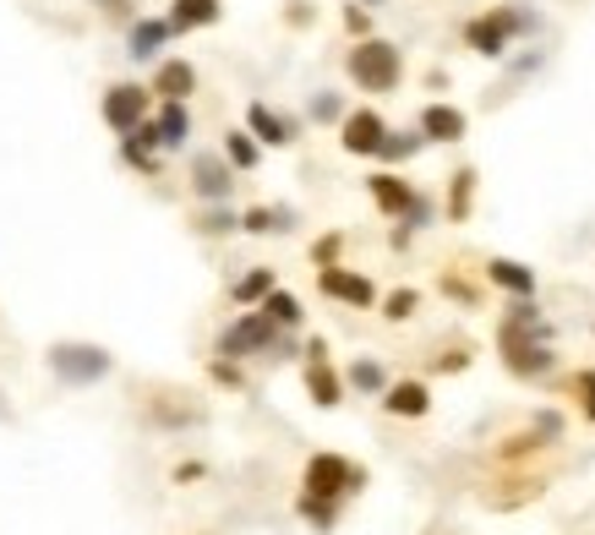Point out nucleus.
<instances>
[{
  "label": "nucleus",
  "mask_w": 595,
  "mask_h": 535,
  "mask_svg": "<svg viewBox=\"0 0 595 535\" xmlns=\"http://www.w3.org/2000/svg\"><path fill=\"white\" fill-rule=\"evenodd\" d=\"M520 33H535V17L520 11V6H492V11H481V17L464 22V44L475 55H486V61H503Z\"/></svg>",
  "instance_id": "nucleus-1"
},
{
  "label": "nucleus",
  "mask_w": 595,
  "mask_h": 535,
  "mask_svg": "<svg viewBox=\"0 0 595 535\" xmlns=\"http://www.w3.org/2000/svg\"><path fill=\"white\" fill-rule=\"evenodd\" d=\"M344 67H350V82H355V88H366V93H394L399 77H404V55H399V44H389V39H361Z\"/></svg>",
  "instance_id": "nucleus-2"
},
{
  "label": "nucleus",
  "mask_w": 595,
  "mask_h": 535,
  "mask_svg": "<svg viewBox=\"0 0 595 535\" xmlns=\"http://www.w3.org/2000/svg\"><path fill=\"white\" fill-rule=\"evenodd\" d=\"M361 486H366V470L350 465L344 454H312V460H306V475H301V492H312V497H329V503L355 497Z\"/></svg>",
  "instance_id": "nucleus-3"
},
{
  "label": "nucleus",
  "mask_w": 595,
  "mask_h": 535,
  "mask_svg": "<svg viewBox=\"0 0 595 535\" xmlns=\"http://www.w3.org/2000/svg\"><path fill=\"white\" fill-rule=\"evenodd\" d=\"M284 329L268 323V312H241L224 334H219V355L224 361H252V355H279Z\"/></svg>",
  "instance_id": "nucleus-4"
},
{
  "label": "nucleus",
  "mask_w": 595,
  "mask_h": 535,
  "mask_svg": "<svg viewBox=\"0 0 595 535\" xmlns=\"http://www.w3.org/2000/svg\"><path fill=\"white\" fill-rule=\"evenodd\" d=\"M317 290L339 301V306H350V312H372V306H383V295H377V284L366 279V273H355V268H317Z\"/></svg>",
  "instance_id": "nucleus-5"
},
{
  "label": "nucleus",
  "mask_w": 595,
  "mask_h": 535,
  "mask_svg": "<svg viewBox=\"0 0 595 535\" xmlns=\"http://www.w3.org/2000/svg\"><path fill=\"white\" fill-rule=\"evenodd\" d=\"M50 372L61 383H71V388H88V383H99L110 372V355L99 344H56L50 350Z\"/></svg>",
  "instance_id": "nucleus-6"
},
{
  "label": "nucleus",
  "mask_w": 595,
  "mask_h": 535,
  "mask_svg": "<svg viewBox=\"0 0 595 535\" xmlns=\"http://www.w3.org/2000/svg\"><path fill=\"white\" fill-rule=\"evenodd\" d=\"M339 142H344V153H355V159H377L383 142H389V121H383L377 110H350V115L339 121Z\"/></svg>",
  "instance_id": "nucleus-7"
},
{
  "label": "nucleus",
  "mask_w": 595,
  "mask_h": 535,
  "mask_svg": "<svg viewBox=\"0 0 595 535\" xmlns=\"http://www.w3.org/2000/svg\"><path fill=\"white\" fill-rule=\"evenodd\" d=\"M104 121H110L121 137H132L137 127H148V88H137V82L110 88V93H104Z\"/></svg>",
  "instance_id": "nucleus-8"
},
{
  "label": "nucleus",
  "mask_w": 595,
  "mask_h": 535,
  "mask_svg": "<svg viewBox=\"0 0 595 535\" xmlns=\"http://www.w3.org/2000/svg\"><path fill=\"white\" fill-rule=\"evenodd\" d=\"M192 192L202 202H230L235 192V164L224 159V153H198L192 159Z\"/></svg>",
  "instance_id": "nucleus-9"
},
{
  "label": "nucleus",
  "mask_w": 595,
  "mask_h": 535,
  "mask_svg": "<svg viewBox=\"0 0 595 535\" xmlns=\"http://www.w3.org/2000/svg\"><path fill=\"white\" fill-rule=\"evenodd\" d=\"M366 192H372V202H377V213L383 219H404L410 208H415V186L410 181H399L394 170H377V175H366Z\"/></svg>",
  "instance_id": "nucleus-10"
},
{
  "label": "nucleus",
  "mask_w": 595,
  "mask_h": 535,
  "mask_svg": "<svg viewBox=\"0 0 595 535\" xmlns=\"http://www.w3.org/2000/svg\"><path fill=\"white\" fill-rule=\"evenodd\" d=\"M383 410L399 415V421H421V415L432 410V388H426L421 377H399V383H389V394H383Z\"/></svg>",
  "instance_id": "nucleus-11"
},
{
  "label": "nucleus",
  "mask_w": 595,
  "mask_h": 535,
  "mask_svg": "<svg viewBox=\"0 0 595 535\" xmlns=\"http://www.w3.org/2000/svg\"><path fill=\"white\" fill-rule=\"evenodd\" d=\"M486 284H497V290L514 295V301H530L541 279H535V268L514 263V258H492V263H486Z\"/></svg>",
  "instance_id": "nucleus-12"
},
{
  "label": "nucleus",
  "mask_w": 595,
  "mask_h": 535,
  "mask_svg": "<svg viewBox=\"0 0 595 535\" xmlns=\"http://www.w3.org/2000/svg\"><path fill=\"white\" fill-rule=\"evenodd\" d=\"M246 132L258 137V142H268V148H290V142H295V127H290L279 110H268L263 99L246 104Z\"/></svg>",
  "instance_id": "nucleus-13"
},
{
  "label": "nucleus",
  "mask_w": 595,
  "mask_h": 535,
  "mask_svg": "<svg viewBox=\"0 0 595 535\" xmlns=\"http://www.w3.org/2000/svg\"><path fill=\"white\" fill-rule=\"evenodd\" d=\"M464 132H470V121H464V110H454V104H426V110H421V137H426V142H460Z\"/></svg>",
  "instance_id": "nucleus-14"
},
{
  "label": "nucleus",
  "mask_w": 595,
  "mask_h": 535,
  "mask_svg": "<svg viewBox=\"0 0 595 535\" xmlns=\"http://www.w3.org/2000/svg\"><path fill=\"white\" fill-rule=\"evenodd\" d=\"M344 388H350V383L333 372L329 361H306V394H312L317 410H339V404H344Z\"/></svg>",
  "instance_id": "nucleus-15"
},
{
  "label": "nucleus",
  "mask_w": 595,
  "mask_h": 535,
  "mask_svg": "<svg viewBox=\"0 0 595 535\" xmlns=\"http://www.w3.org/2000/svg\"><path fill=\"white\" fill-rule=\"evenodd\" d=\"M198 88V71H192V61H164L159 67V77H153V93L164 99V104H186V93Z\"/></svg>",
  "instance_id": "nucleus-16"
},
{
  "label": "nucleus",
  "mask_w": 595,
  "mask_h": 535,
  "mask_svg": "<svg viewBox=\"0 0 595 535\" xmlns=\"http://www.w3.org/2000/svg\"><path fill=\"white\" fill-rule=\"evenodd\" d=\"M503 366L514 377H546L557 366V350L552 344H520V350H503Z\"/></svg>",
  "instance_id": "nucleus-17"
},
{
  "label": "nucleus",
  "mask_w": 595,
  "mask_h": 535,
  "mask_svg": "<svg viewBox=\"0 0 595 535\" xmlns=\"http://www.w3.org/2000/svg\"><path fill=\"white\" fill-rule=\"evenodd\" d=\"M219 0H175V11H170V28L175 33H192V28H213L219 22Z\"/></svg>",
  "instance_id": "nucleus-18"
},
{
  "label": "nucleus",
  "mask_w": 595,
  "mask_h": 535,
  "mask_svg": "<svg viewBox=\"0 0 595 535\" xmlns=\"http://www.w3.org/2000/svg\"><path fill=\"white\" fill-rule=\"evenodd\" d=\"M279 290V279H273V268H252V273H241L235 284H230V295H235V306H263L268 295Z\"/></svg>",
  "instance_id": "nucleus-19"
},
{
  "label": "nucleus",
  "mask_w": 595,
  "mask_h": 535,
  "mask_svg": "<svg viewBox=\"0 0 595 535\" xmlns=\"http://www.w3.org/2000/svg\"><path fill=\"white\" fill-rule=\"evenodd\" d=\"M153 132H159V148H181V142L192 137V115H186V104H164V110L153 115Z\"/></svg>",
  "instance_id": "nucleus-20"
},
{
  "label": "nucleus",
  "mask_w": 595,
  "mask_h": 535,
  "mask_svg": "<svg viewBox=\"0 0 595 535\" xmlns=\"http://www.w3.org/2000/svg\"><path fill=\"white\" fill-rule=\"evenodd\" d=\"M258 312H268V323H279L284 334L306 323V312H301V295H290V290H273V295H268V301L258 306Z\"/></svg>",
  "instance_id": "nucleus-21"
},
{
  "label": "nucleus",
  "mask_w": 595,
  "mask_h": 535,
  "mask_svg": "<svg viewBox=\"0 0 595 535\" xmlns=\"http://www.w3.org/2000/svg\"><path fill=\"white\" fill-rule=\"evenodd\" d=\"M170 33H175L170 22H153V17H142V22L132 28V50H127V55H132V61H148V55H159V44H164Z\"/></svg>",
  "instance_id": "nucleus-22"
},
{
  "label": "nucleus",
  "mask_w": 595,
  "mask_h": 535,
  "mask_svg": "<svg viewBox=\"0 0 595 535\" xmlns=\"http://www.w3.org/2000/svg\"><path fill=\"white\" fill-rule=\"evenodd\" d=\"M224 159L235 164V170H258V159H263V142L252 132H224Z\"/></svg>",
  "instance_id": "nucleus-23"
},
{
  "label": "nucleus",
  "mask_w": 595,
  "mask_h": 535,
  "mask_svg": "<svg viewBox=\"0 0 595 535\" xmlns=\"http://www.w3.org/2000/svg\"><path fill=\"white\" fill-rule=\"evenodd\" d=\"M470 208H475V170H460V175L448 181V219L464 224V219H470Z\"/></svg>",
  "instance_id": "nucleus-24"
},
{
  "label": "nucleus",
  "mask_w": 595,
  "mask_h": 535,
  "mask_svg": "<svg viewBox=\"0 0 595 535\" xmlns=\"http://www.w3.org/2000/svg\"><path fill=\"white\" fill-rule=\"evenodd\" d=\"M344 383H350L355 394H389V377H383V366H377V361H366V355H361V361L344 372Z\"/></svg>",
  "instance_id": "nucleus-25"
},
{
  "label": "nucleus",
  "mask_w": 595,
  "mask_h": 535,
  "mask_svg": "<svg viewBox=\"0 0 595 535\" xmlns=\"http://www.w3.org/2000/svg\"><path fill=\"white\" fill-rule=\"evenodd\" d=\"M241 230H246V235H273V230H290V208H246V213H241Z\"/></svg>",
  "instance_id": "nucleus-26"
},
{
  "label": "nucleus",
  "mask_w": 595,
  "mask_h": 535,
  "mask_svg": "<svg viewBox=\"0 0 595 535\" xmlns=\"http://www.w3.org/2000/svg\"><path fill=\"white\" fill-rule=\"evenodd\" d=\"M301 519L312 525V531H333L339 525V503H329V497H312V492H301Z\"/></svg>",
  "instance_id": "nucleus-27"
},
{
  "label": "nucleus",
  "mask_w": 595,
  "mask_h": 535,
  "mask_svg": "<svg viewBox=\"0 0 595 535\" xmlns=\"http://www.w3.org/2000/svg\"><path fill=\"white\" fill-rule=\"evenodd\" d=\"M415 312H421V290L399 284V290H389V295H383V317H389V323H410Z\"/></svg>",
  "instance_id": "nucleus-28"
},
{
  "label": "nucleus",
  "mask_w": 595,
  "mask_h": 535,
  "mask_svg": "<svg viewBox=\"0 0 595 535\" xmlns=\"http://www.w3.org/2000/svg\"><path fill=\"white\" fill-rule=\"evenodd\" d=\"M198 230L202 235H235V230H241V213L224 208V202H213V208H202L198 213Z\"/></svg>",
  "instance_id": "nucleus-29"
},
{
  "label": "nucleus",
  "mask_w": 595,
  "mask_h": 535,
  "mask_svg": "<svg viewBox=\"0 0 595 535\" xmlns=\"http://www.w3.org/2000/svg\"><path fill=\"white\" fill-rule=\"evenodd\" d=\"M421 148H426L421 127H415V132H389V142H383V153H377V159H389V164H404V159H415Z\"/></svg>",
  "instance_id": "nucleus-30"
},
{
  "label": "nucleus",
  "mask_w": 595,
  "mask_h": 535,
  "mask_svg": "<svg viewBox=\"0 0 595 535\" xmlns=\"http://www.w3.org/2000/svg\"><path fill=\"white\" fill-rule=\"evenodd\" d=\"M535 448H546V437L530 426V432H520V437H508L503 448H497V460H525V454H535Z\"/></svg>",
  "instance_id": "nucleus-31"
},
{
  "label": "nucleus",
  "mask_w": 595,
  "mask_h": 535,
  "mask_svg": "<svg viewBox=\"0 0 595 535\" xmlns=\"http://www.w3.org/2000/svg\"><path fill=\"white\" fill-rule=\"evenodd\" d=\"M574 400H579V410H585V421L595 426V366L574 372Z\"/></svg>",
  "instance_id": "nucleus-32"
},
{
  "label": "nucleus",
  "mask_w": 595,
  "mask_h": 535,
  "mask_svg": "<svg viewBox=\"0 0 595 535\" xmlns=\"http://www.w3.org/2000/svg\"><path fill=\"white\" fill-rule=\"evenodd\" d=\"M339 252H344V235H323V241L312 246V263H317V268H339Z\"/></svg>",
  "instance_id": "nucleus-33"
},
{
  "label": "nucleus",
  "mask_w": 595,
  "mask_h": 535,
  "mask_svg": "<svg viewBox=\"0 0 595 535\" xmlns=\"http://www.w3.org/2000/svg\"><path fill=\"white\" fill-rule=\"evenodd\" d=\"M344 28H350L355 39H372V11H366V6H344Z\"/></svg>",
  "instance_id": "nucleus-34"
},
{
  "label": "nucleus",
  "mask_w": 595,
  "mask_h": 535,
  "mask_svg": "<svg viewBox=\"0 0 595 535\" xmlns=\"http://www.w3.org/2000/svg\"><path fill=\"white\" fill-rule=\"evenodd\" d=\"M443 295H460L464 306H475V284H464L460 273H443Z\"/></svg>",
  "instance_id": "nucleus-35"
},
{
  "label": "nucleus",
  "mask_w": 595,
  "mask_h": 535,
  "mask_svg": "<svg viewBox=\"0 0 595 535\" xmlns=\"http://www.w3.org/2000/svg\"><path fill=\"white\" fill-rule=\"evenodd\" d=\"M312 121H339V93H317L312 99Z\"/></svg>",
  "instance_id": "nucleus-36"
},
{
  "label": "nucleus",
  "mask_w": 595,
  "mask_h": 535,
  "mask_svg": "<svg viewBox=\"0 0 595 535\" xmlns=\"http://www.w3.org/2000/svg\"><path fill=\"white\" fill-rule=\"evenodd\" d=\"M464 366H470V350H448L432 361V372H464Z\"/></svg>",
  "instance_id": "nucleus-37"
},
{
  "label": "nucleus",
  "mask_w": 595,
  "mask_h": 535,
  "mask_svg": "<svg viewBox=\"0 0 595 535\" xmlns=\"http://www.w3.org/2000/svg\"><path fill=\"white\" fill-rule=\"evenodd\" d=\"M213 377H219L224 388H241V366H235V361H224V355L213 361Z\"/></svg>",
  "instance_id": "nucleus-38"
},
{
  "label": "nucleus",
  "mask_w": 595,
  "mask_h": 535,
  "mask_svg": "<svg viewBox=\"0 0 595 535\" xmlns=\"http://www.w3.org/2000/svg\"><path fill=\"white\" fill-rule=\"evenodd\" d=\"M355 6H383V0H355Z\"/></svg>",
  "instance_id": "nucleus-39"
}]
</instances>
